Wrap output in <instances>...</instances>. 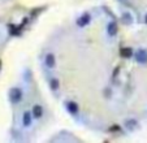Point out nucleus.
Instances as JSON below:
<instances>
[{"label":"nucleus","instance_id":"nucleus-1","mask_svg":"<svg viewBox=\"0 0 147 143\" xmlns=\"http://www.w3.org/2000/svg\"><path fill=\"white\" fill-rule=\"evenodd\" d=\"M9 98H11V102L12 103H18L20 100L22 99V91L20 88H12L11 92H9Z\"/></svg>","mask_w":147,"mask_h":143},{"label":"nucleus","instance_id":"nucleus-2","mask_svg":"<svg viewBox=\"0 0 147 143\" xmlns=\"http://www.w3.org/2000/svg\"><path fill=\"white\" fill-rule=\"evenodd\" d=\"M136 60L139 64H146L147 63V51L146 50H138L136 52Z\"/></svg>","mask_w":147,"mask_h":143},{"label":"nucleus","instance_id":"nucleus-3","mask_svg":"<svg viewBox=\"0 0 147 143\" xmlns=\"http://www.w3.org/2000/svg\"><path fill=\"white\" fill-rule=\"evenodd\" d=\"M89 22H90V14H82V16L77 20V25L80 26V28H83V26H86Z\"/></svg>","mask_w":147,"mask_h":143},{"label":"nucleus","instance_id":"nucleus-4","mask_svg":"<svg viewBox=\"0 0 147 143\" xmlns=\"http://www.w3.org/2000/svg\"><path fill=\"white\" fill-rule=\"evenodd\" d=\"M42 115H43V108L40 107V105H34L33 108V116L36 118H40Z\"/></svg>","mask_w":147,"mask_h":143},{"label":"nucleus","instance_id":"nucleus-5","mask_svg":"<svg viewBox=\"0 0 147 143\" xmlns=\"http://www.w3.org/2000/svg\"><path fill=\"white\" fill-rule=\"evenodd\" d=\"M67 108H68V111H69L72 115H77V112H78V105L76 104L74 102H69V103H68Z\"/></svg>","mask_w":147,"mask_h":143},{"label":"nucleus","instance_id":"nucleus-6","mask_svg":"<svg viewBox=\"0 0 147 143\" xmlns=\"http://www.w3.org/2000/svg\"><path fill=\"white\" fill-rule=\"evenodd\" d=\"M46 65H47L48 68H52V66L55 65V56H53L52 53H48V55L46 56Z\"/></svg>","mask_w":147,"mask_h":143},{"label":"nucleus","instance_id":"nucleus-7","mask_svg":"<svg viewBox=\"0 0 147 143\" xmlns=\"http://www.w3.org/2000/svg\"><path fill=\"white\" fill-rule=\"evenodd\" d=\"M116 33H117V25L115 22H111L108 25V34L109 35H115Z\"/></svg>","mask_w":147,"mask_h":143},{"label":"nucleus","instance_id":"nucleus-8","mask_svg":"<svg viewBox=\"0 0 147 143\" xmlns=\"http://www.w3.org/2000/svg\"><path fill=\"white\" fill-rule=\"evenodd\" d=\"M30 124H31V115H30V112H25L24 113V125L29 126Z\"/></svg>","mask_w":147,"mask_h":143},{"label":"nucleus","instance_id":"nucleus-9","mask_svg":"<svg viewBox=\"0 0 147 143\" xmlns=\"http://www.w3.org/2000/svg\"><path fill=\"white\" fill-rule=\"evenodd\" d=\"M131 55H133L131 48H122L121 50V56H124V57L129 59V57H131Z\"/></svg>","mask_w":147,"mask_h":143},{"label":"nucleus","instance_id":"nucleus-10","mask_svg":"<svg viewBox=\"0 0 147 143\" xmlns=\"http://www.w3.org/2000/svg\"><path fill=\"white\" fill-rule=\"evenodd\" d=\"M50 86H51V88H52V90H57V87H59V81L56 80V78H53V80H51Z\"/></svg>","mask_w":147,"mask_h":143},{"label":"nucleus","instance_id":"nucleus-11","mask_svg":"<svg viewBox=\"0 0 147 143\" xmlns=\"http://www.w3.org/2000/svg\"><path fill=\"white\" fill-rule=\"evenodd\" d=\"M134 125H137V121H134V120H130V121L126 122V126H128V129H133Z\"/></svg>","mask_w":147,"mask_h":143},{"label":"nucleus","instance_id":"nucleus-12","mask_svg":"<svg viewBox=\"0 0 147 143\" xmlns=\"http://www.w3.org/2000/svg\"><path fill=\"white\" fill-rule=\"evenodd\" d=\"M144 22L147 24V14H146V17H144Z\"/></svg>","mask_w":147,"mask_h":143}]
</instances>
